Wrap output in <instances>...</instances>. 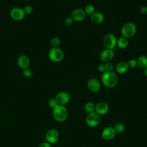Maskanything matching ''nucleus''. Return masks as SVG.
<instances>
[{"instance_id": "2f4dec72", "label": "nucleus", "mask_w": 147, "mask_h": 147, "mask_svg": "<svg viewBox=\"0 0 147 147\" xmlns=\"http://www.w3.org/2000/svg\"><path fill=\"white\" fill-rule=\"evenodd\" d=\"M38 147H51V144L48 142H43L39 145Z\"/></svg>"}, {"instance_id": "f03ea898", "label": "nucleus", "mask_w": 147, "mask_h": 147, "mask_svg": "<svg viewBox=\"0 0 147 147\" xmlns=\"http://www.w3.org/2000/svg\"><path fill=\"white\" fill-rule=\"evenodd\" d=\"M52 109L53 117L56 121L62 122L65 121L68 116V111L64 105H57Z\"/></svg>"}, {"instance_id": "20e7f679", "label": "nucleus", "mask_w": 147, "mask_h": 147, "mask_svg": "<svg viewBox=\"0 0 147 147\" xmlns=\"http://www.w3.org/2000/svg\"><path fill=\"white\" fill-rule=\"evenodd\" d=\"M48 57L52 61L58 63L63 59L64 57V53L63 51L59 47L52 48L49 51Z\"/></svg>"}, {"instance_id": "aec40b11", "label": "nucleus", "mask_w": 147, "mask_h": 147, "mask_svg": "<svg viewBox=\"0 0 147 147\" xmlns=\"http://www.w3.org/2000/svg\"><path fill=\"white\" fill-rule=\"evenodd\" d=\"M95 105L91 102H87L84 105V110L88 113H91L95 111Z\"/></svg>"}, {"instance_id": "f8f14e48", "label": "nucleus", "mask_w": 147, "mask_h": 147, "mask_svg": "<svg viewBox=\"0 0 147 147\" xmlns=\"http://www.w3.org/2000/svg\"><path fill=\"white\" fill-rule=\"evenodd\" d=\"M55 99L58 105L64 106L69 102L70 95L66 92H60L56 95Z\"/></svg>"}, {"instance_id": "bb28decb", "label": "nucleus", "mask_w": 147, "mask_h": 147, "mask_svg": "<svg viewBox=\"0 0 147 147\" xmlns=\"http://www.w3.org/2000/svg\"><path fill=\"white\" fill-rule=\"evenodd\" d=\"M58 104L55 98H51L48 101V106L49 107L52 109H53Z\"/></svg>"}, {"instance_id": "473e14b6", "label": "nucleus", "mask_w": 147, "mask_h": 147, "mask_svg": "<svg viewBox=\"0 0 147 147\" xmlns=\"http://www.w3.org/2000/svg\"><path fill=\"white\" fill-rule=\"evenodd\" d=\"M144 69V71H143V74H144V75L146 77H147V67L145 68H144V69Z\"/></svg>"}, {"instance_id": "6ab92c4d", "label": "nucleus", "mask_w": 147, "mask_h": 147, "mask_svg": "<svg viewBox=\"0 0 147 147\" xmlns=\"http://www.w3.org/2000/svg\"><path fill=\"white\" fill-rule=\"evenodd\" d=\"M137 65L139 66L141 68L144 69L147 67V56L145 55L140 56L137 59Z\"/></svg>"}, {"instance_id": "9b49d317", "label": "nucleus", "mask_w": 147, "mask_h": 147, "mask_svg": "<svg viewBox=\"0 0 147 147\" xmlns=\"http://www.w3.org/2000/svg\"><path fill=\"white\" fill-rule=\"evenodd\" d=\"M86 13L83 9L78 8L74 10L71 13V17L74 21L80 22L83 21L86 18Z\"/></svg>"}, {"instance_id": "4be33fe9", "label": "nucleus", "mask_w": 147, "mask_h": 147, "mask_svg": "<svg viewBox=\"0 0 147 147\" xmlns=\"http://www.w3.org/2000/svg\"><path fill=\"white\" fill-rule=\"evenodd\" d=\"M50 44L52 48H58L60 45V40L57 37H52L50 41Z\"/></svg>"}, {"instance_id": "b1692460", "label": "nucleus", "mask_w": 147, "mask_h": 147, "mask_svg": "<svg viewBox=\"0 0 147 147\" xmlns=\"http://www.w3.org/2000/svg\"><path fill=\"white\" fill-rule=\"evenodd\" d=\"M104 65H105L106 72H111L113 71L114 68V64L111 61L104 63Z\"/></svg>"}, {"instance_id": "7ed1b4c3", "label": "nucleus", "mask_w": 147, "mask_h": 147, "mask_svg": "<svg viewBox=\"0 0 147 147\" xmlns=\"http://www.w3.org/2000/svg\"><path fill=\"white\" fill-rule=\"evenodd\" d=\"M137 32L136 25L133 22H127L121 28V33L122 36L127 38H130L133 37Z\"/></svg>"}, {"instance_id": "6e6552de", "label": "nucleus", "mask_w": 147, "mask_h": 147, "mask_svg": "<svg viewBox=\"0 0 147 147\" xmlns=\"http://www.w3.org/2000/svg\"><path fill=\"white\" fill-rule=\"evenodd\" d=\"M114 53L113 50L107 48L103 49L99 55V59L100 61L104 63L110 61L114 58Z\"/></svg>"}, {"instance_id": "4468645a", "label": "nucleus", "mask_w": 147, "mask_h": 147, "mask_svg": "<svg viewBox=\"0 0 147 147\" xmlns=\"http://www.w3.org/2000/svg\"><path fill=\"white\" fill-rule=\"evenodd\" d=\"M109 111V106L104 102H100L95 105V111L99 115H105Z\"/></svg>"}, {"instance_id": "f257e3e1", "label": "nucleus", "mask_w": 147, "mask_h": 147, "mask_svg": "<svg viewBox=\"0 0 147 147\" xmlns=\"http://www.w3.org/2000/svg\"><path fill=\"white\" fill-rule=\"evenodd\" d=\"M101 80L103 85L107 88H113L118 83V77L113 71L105 72L101 76Z\"/></svg>"}, {"instance_id": "cd10ccee", "label": "nucleus", "mask_w": 147, "mask_h": 147, "mask_svg": "<svg viewBox=\"0 0 147 147\" xmlns=\"http://www.w3.org/2000/svg\"><path fill=\"white\" fill-rule=\"evenodd\" d=\"M74 22V20L71 17H67L64 20V24L67 26H71Z\"/></svg>"}, {"instance_id": "2eb2a0df", "label": "nucleus", "mask_w": 147, "mask_h": 147, "mask_svg": "<svg viewBox=\"0 0 147 147\" xmlns=\"http://www.w3.org/2000/svg\"><path fill=\"white\" fill-rule=\"evenodd\" d=\"M17 64L18 66L22 69L28 68L30 64V60L29 57L25 55H20L17 59Z\"/></svg>"}, {"instance_id": "ddd939ff", "label": "nucleus", "mask_w": 147, "mask_h": 147, "mask_svg": "<svg viewBox=\"0 0 147 147\" xmlns=\"http://www.w3.org/2000/svg\"><path fill=\"white\" fill-rule=\"evenodd\" d=\"M116 132L113 127L107 126L105 127L102 132V137L105 140L109 141L112 140L115 136Z\"/></svg>"}, {"instance_id": "f3484780", "label": "nucleus", "mask_w": 147, "mask_h": 147, "mask_svg": "<svg viewBox=\"0 0 147 147\" xmlns=\"http://www.w3.org/2000/svg\"><path fill=\"white\" fill-rule=\"evenodd\" d=\"M115 71L119 74H125L129 69V66L127 63L124 61H119L115 65Z\"/></svg>"}, {"instance_id": "1a4fd4ad", "label": "nucleus", "mask_w": 147, "mask_h": 147, "mask_svg": "<svg viewBox=\"0 0 147 147\" xmlns=\"http://www.w3.org/2000/svg\"><path fill=\"white\" fill-rule=\"evenodd\" d=\"M87 87L88 90L92 92H97L99 91L101 88L100 82L96 78H91L87 82Z\"/></svg>"}, {"instance_id": "412c9836", "label": "nucleus", "mask_w": 147, "mask_h": 147, "mask_svg": "<svg viewBox=\"0 0 147 147\" xmlns=\"http://www.w3.org/2000/svg\"><path fill=\"white\" fill-rule=\"evenodd\" d=\"M116 133H122L125 130V126L124 125L121 123V122H118V123H116L114 125V127H113Z\"/></svg>"}, {"instance_id": "423d86ee", "label": "nucleus", "mask_w": 147, "mask_h": 147, "mask_svg": "<svg viewBox=\"0 0 147 147\" xmlns=\"http://www.w3.org/2000/svg\"><path fill=\"white\" fill-rule=\"evenodd\" d=\"M87 125L91 127H95L99 125L100 122V117L95 111L88 113L86 118Z\"/></svg>"}, {"instance_id": "39448f33", "label": "nucleus", "mask_w": 147, "mask_h": 147, "mask_svg": "<svg viewBox=\"0 0 147 147\" xmlns=\"http://www.w3.org/2000/svg\"><path fill=\"white\" fill-rule=\"evenodd\" d=\"M117 38L113 33L106 34L103 39V42L105 47L107 49L113 50L117 46Z\"/></svg>"}, {"instance_id": "7c9ffc66", "label": "nucleus", "mask_w": 147, "mask_h": 147, "mask_svg": "<svg viewBox=\"0 0 147 147\" xmlns=\"http://www.w3.org/2000/svg\"><path fill=\"white\" fill-rule=\"evenodd\" d=\"M140 13L142 14H147V6H142L140 10Z\"/></svg>"}, {"instance_id": "0eeeda50", "label": "nucleus", "mask_w": 147, "mask_h": 147, "mask_svg": "<svg viewBox=\"0 0 147 147\" xmlns=\"http://www.w3.org/2000/svg\"><path fill=\"white\" fill-rule=\"evenodd\" d=\"M59 138V134L57 130L51 129L47 131L45 136V138L47 142L50 144H53L56 143Z\"/></svg>"}, {"instance_id": "c756f323", "label": "nucleus", "mask_w": 147, "mask_h": 147, "mask_svg": "<svg viewBox=\"0 0 147 147\" xmlns=\"http://www.w3.org/2000/svg\"><path fill=\"white\" fill-rule=\"evenodd\" d=\"M98 71H99L100 72H101L102 74H103V73H104L105 72H106L104 64H99L98 66Z\"/></svg>"}, {"instance_id": "a211bd4d", "label": "nucleus", "mask_w": 147, "mask_h": 147, "mask_svg": "<svg viewBox=\"0 0 147 147\" xmlns=\"http://www.w3.org/2000/svg\"><path fill=\"white\" fill-rule=\"evenodd\" d=\"M129 45V40L128 38L125 37H121L117 39V46L119 49H125Z\"/></svg>"}, {"instance_id": "9d476101", "label": "nucleus", "mask_w": 147, "mask_h": 147, "mask_svg": "<svg viewBox=\"0 0 147 147\" xmlns=\"http://www.w3.org/2000/svg\"><path fill=\"white\" fill-rule=\"evenodd\" d=\"M10 15L14 20L20 21L24 18L25 14L22 9L20 7H14L10 10Z\"/></svg>"}, {"instance_id": "c85d7f7f", "label": "nucleus", "mask_w": 147, "mask_h": 147, "mask_svg": "<svg viewBox=\"0 0 147 147\" xmlns=\"http://www.w3.org/2000/svg\"><path fill=\"white\" fill-rule=\"evenodd\" d=\"M24 11L25 14H30L33 11V8L30 5H27L24 8Z\"/></svg>"}, {"instance_id": "5701e85b", "label": "nucleus", "mask_w": 147, "mask_h": 147, "mask_svg": "<svg viewBox=\"0 0 147 147\" xmlns=\"http://www.w3.org/2000/svg\"><path fill=\"white\" fill-rule=\"evenodd\" d=\"M83 10L86 14H88V15H91L93 13L95 12V7L92 5H91V4L87 5L84 7V9Z\"/></svg>"}, {"instance_id": "393cba45", "label": "nucleus", "mask_w": 147, "mask_h": 147, "mask_svg": "<svg viewBox=\"0 0 147 147\" xmlns=\"http://www.w3.org/2000/svg\"><path fill=\"white\" fill-rule=\"evenodd\" d=\"M127 63L129 68H135L137 66V60L135 59H130Z\"/></svg>"}, {"instance_id": "dca6fc26", "label": "nucleus", "mask_w": 147, "mask_h": 147, "mask_svg": "<svg viewBox=\"0 0 147 147\" xmlns=\"http://www.w3.org/2000/svg\"><path fill=\"white\" fill-rule=\"evenodd\" d=\"M90 20L93 23L99 24L104 21L105 16L101 12L95 11L91 15H90Z\"/></svg>"}, {"instance_id": "a878e982", "label": "nucleus", "mask_w": 147, "mask_h": 147, "mask_svg": "<svg viewBox=\"0 0 147 147\" xmlns=\"http://www.w3.org/2000/svg\"><path fill=\"white\" fill-rule=\"evenodd\" d=\"M24 76L25 77V78H31L33 75V72L30 69V68H26V69H23V72H22Z\"/></svg>"}]
</instances>
